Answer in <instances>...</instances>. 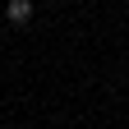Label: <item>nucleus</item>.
<instances>
[{"label":"nucleus","instance_id":"1","mask_svg":"<svg viewBox=\"0 0 129 129\" xmlns=\"http://www.w3.org/2000/svg\"><path fill=\"white\" fill-rule=\"evenodd\" d=\"M5 19L14 28H28L32 23V0H9V5H5Z\"/></svg>","mask_w":129,"mask_h":129}]
</instances>
